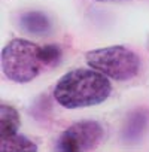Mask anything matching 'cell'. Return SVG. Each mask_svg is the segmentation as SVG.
I'll use <instances>...</instances> for the list:
<instances>
[{
  "label": "cell",
  "instance_id": "2",
  "mask_svg": "<svg viewBox=\"0 0 149 152\" xmlns=\"http://www.w3.org/2000/svg\"><path fill=\"white\" fill-rule=\"evenodd\" d=\"M40 46L24 39H14L2 49V70L8 79L27 84L40 73Z\"/></svg>",
  "mask_w": 149,
  "mask_h": 152
},
{
  "label": "cell",
  "instance_id": "5",
  "mask_svg": "<svg viewBox=\"0 0 149 152\" xmlns=\"http://www.w3.org/2000/svg\"><path fill=\"white\" fill-rule=\"evenodd\" d=\"M20 127H21V118L18 110L8 104L0 106V139L17 134Z\"/></svg>",
  "mask_w": 149,
  "mask_h": 152
},
{
  "label": "cell",
  "instance_id": "1",
  "mask_svg": "<svg viewBox=\"0 0 149 152\" xmlns=\"http://www.w3.org/2000/svg\"><path fill=\"white\" fill-rule=\"evenodd\" d=\"M112 93L106 75L94 69H74L63 75L54 88L55 100L67 109L90 107L103 103Z\"/></svg>",
  "mask_w": 149,
  "mask_h": 152
},
{
  "label": "cell",
  "instance_id": "7",
  "mask_svg": "<svg viewBox=\"0 0 149 152\" xmlns=\"http://www.w3.org/2000/svg\"><path fill=\"white\" fill-rule=\"evenodd\" d=\"M0 151L2 152H34L37 146L21 134H14L5 139H0Z\"/></svg>",
  "mask_w": 149,
  "mask_h": 152
},
{
  "label": "cell",
  "instance_id": "9",
  "mask_svg": "<svg viewBox=\"0 0 149 152\" xmlns=\"http://www.w3.org/2000/svg\"><path fill=\"white\" fill-rule=\"evenodd\" d=\"M145 122H146V118H143L140 112L134 113V116L130 118L128 122H127V125H133V130H130V131L125 133V134H127V139H134V137H137V136L142 133Z\"/></svg>",
  "mask_w": 149,
  "mask_h": 152
},
{
  "label": "cell",
  "instance_id": "4",
  "mask_svg": "<svg viewBox=\"0 0 149 152\" xmlns=\"http://www.w3.org/2000/svg\"><path fill=\"white\" fill-rule=\"evenodd\" d=\"M104 136L103 127L97 121H81L63 131L55 149L63 152H81L96 148Z\"/></svg>",
  "mask_w": 149,
  "mask_h": 152
},
{
  "label": "cell",
  "instance_id": "10",
  "mask_svg": "<svg viewBox=\"0 0 149 152\" xmlns=\"http://www.w3.org/2000/svg\"><path fill=\"white\" fill-rule=\"evenodd\" d=\"M96 2H106V3H109V2H124V0H96Z\"/></svg>",
  "mask_w": 149,
  "mask_h": 152
},
{
  "label": "cell",
  "instance_id": "8",
  "mask_svg": "<svg viewBox=\"0 0 149 152\" xmlns=\"http://www.w3.org/2000/svg\"><path fill=\"white\" fill-rule=\"evenodd\" d=\"M61 57V49L57 45H45L40 46V60L45 66H52L58 63Z\"/></svg>",
  "mask_w": 149,
  "mask_h": 152
},
{
  "label": "cell",
  "instance_id": "3",
  "mask_svg": "<svg viewBox=\"0 0 149 152\" xmlns=\"http://www.w3.org/2000/svg\"><path fill=\"white\" fill-rule=\"evenodd\" d=\"M87 64L115 81H130L140 70V58L131 49L115 45L87 52Z\"/></svg>",
  "mask_w": 149,
  "mask_h": 152
},
{
  "label": "cell",
  "instance_id": "6",
  "mask_svg": "<svg viewBox=\"0 0 149 152\" xmlns=\"http://www.w3.org/2000/svg\"><path fill=\"white\" fill-rule=\"evenodd\" d=\"M21 26L31 34H37V36H42V34H46L51 31V21L49 18L42 14V12H26L23 17H21Z\"/></svg>",
  "mask_w": 149,
  "mask_h": 152
}]
</instances>
